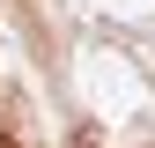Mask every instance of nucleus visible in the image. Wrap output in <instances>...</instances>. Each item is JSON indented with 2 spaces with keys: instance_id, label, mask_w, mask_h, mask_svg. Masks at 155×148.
<instances>
[{
  "instance_id": "f257e3e1",
  "label": "nucleus",
  "mask_w": 155,
  "mask_h": 148,
  "mask_svg": "<svg viewBox=\"0 0 155 148\" xmlns=\"http://www.w3.org/2000/svg\"><path fill=\"white\" fill-rule=\"evenodd\" d=\"M0 148H15V141H0Z\"/></svg>"
}]
</instances>
